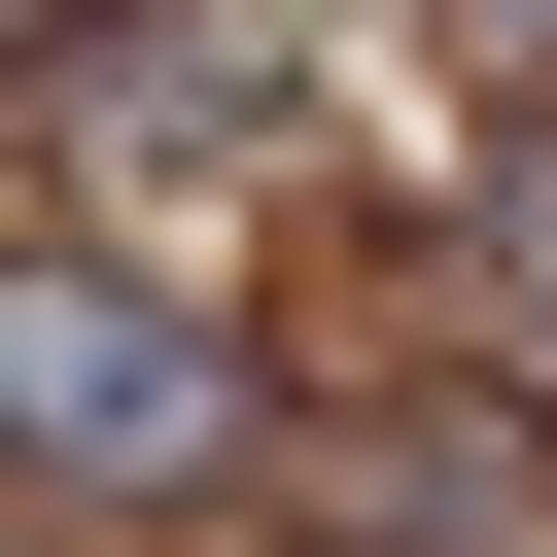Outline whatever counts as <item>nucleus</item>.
Wrapping results in <instances>:
<instances>
[{
  "label": "nucleus",
  "mask_w": 557,
  "mask_h": 557,
  "mask_svg": "<svg viewBox=\"0 0 557 557\" xmlns=\"http://www.w3.org/2000/svg\"><path fill=\"white\" fill-rule=\"evenodd\" d=\"M0 453L35 487H244V348L104 244H0Z\"/></svg>",
  "instance_id": "nucleus-1"
},
{
  "label": "nucleus",
  "mask_w": 557,
  "mask_h": 557,
  "mask_svg": "<svg viewBox=\"0 0 557 557\" xmlns=\"http://www.w3.org/2000/svg\"><path fill=\"white\" fill-rule=\"evenodd\" d=\"M487 348H522V383H557V104H522V139H487Z\"/></svg>",
  "instance_id": "nucleus-2"
},
{
  "label": "nucleus",
  "mask_w": 557,
  "mask_h": 557,
  "mask_svg": "<svg viewBox=\"0 0 557 557\" xmlns=\"http://www.w3.org/2000/svg\"><path fill=\"white\" fill-rule=\"evenodd\" d=\"M313 557H487V487H348V522H313Z\"/></svg>",
  "instance_id": "nucleus-3"
},
{
  "label": "nucleus",
  "mask_w": 557,
  "mask_h": 557,
  "mask_svg": "<svg viewBox=\"0 0 557 557\" xmlns=\"http://www.w3.org/2000/svg\"><path fill=\"white\" fill-rule=\"evenodd\" d=\"M453 35H557V0H453Z\"/></svg>",
  "instance_id": "nucleus-4"
}]
</instances>
